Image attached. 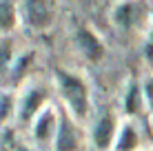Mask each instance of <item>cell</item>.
Wrapping results in <instances>:
<instances>
[{
    "mask_svg": "<svg viewBox=\"0 0 153 151\" xmlns=\"http://www.w3.org/2000/svg\"><path fill=\"white\" fill-rule=\"evenodd\" d=\"M56 78L60 82V91L62 98H65L67 107L73 111L76 118H84L89 113V91L84 80H80L78 76H71L67 71H56Z\"/></svg>",
    "mask_w": 153,
    "mask_h": 151,
    "instance_id": "cell-1",
    "label": "cell"
},
{
    "mask_svg": "<svg viewBox=\"0 0 153 151\" xmlns=\"http://www.w3.org/2000/svg\"><path fill=\"white\" fill-rule=\"evenodd\" d=\"M80 147V131L69 118V113L62 111L56 129V151H78Z\"/></svg>",
    "mask_w": 153,
    "mask_h": 151,
    "instance_id": "cell-2",
    "label": "cell"
},
{
    "mask_svg": "<svg viewBox=\"0 0 153 151\" xmlns=\"http://www.w3.org/2000/svg\"><path fill=\"white\" fill-rule=\"evenodd\" d=\"M113 136H115V116L111 111H107L98 120L96 129H93V144H96V149L107 151L113 142Z\"/></svg>",
    "mask_w": 153,
    "mask_h": 151,
    "instance_id": "cell-3",
    "label": "cell"
},
{
    "mask_svg": "<svg viewBox=\"0 0 153 151\" xmlns=\"http://www.w3.org/2000/svg\"><path fill=\"white\" fill-rule=\"evenodd\" d=\"M27 20L33 27H45L51 20V2L49 0H27Z\"/></svg>",
    "mask_w": 153,
    "mask_h": 151,
    "instance_id": "cell-4",
    "label": "cell"
},
{
    "mask_svg": "<svg viewBox=\"0 0 153 151\" xmlns=\"http://www.w3.org/2000/svg\"><path fill=\"white\" fill-rule=\"evenodd\" d=\"M53 129H56L53 109H51V107H45V109L38 113V120H36V124H33V136L38 138L40 142H45V140H51V136H56Z\"/></svg>",
    "mask_w": 153,
    "mask_h": 151,
    "instance_id": "cell-5",
    "label": "cell"
},
{
    "mask_svg": "<svg viewBox=\"0 0 153 151\" xmlns=\"http://www.w3.org/2000/svg\"><path fill=\"white\" fill-rule=\"evenodd\" d=\"M42 102H45V91L40 89H31L25 100L20 102V120H31L36 111H42Z\"/></svg>",
    "mask_w": 153,
    "mask_h": 151,
    "instance_id": "cell-6",
    "label": "cell"
},
{
    "mask_svg": "<svg viewBox=\"0 0 153 151\" xmlns=\"http://www.w3.org/2000/svg\"><path fill=\"white\" fill-rule=\"evenodd\" d=\"M78 45H80V49L84 51L87 58H91V60L102 58V45L98 42V38L91 33V31H87V29L78 31Z\"/></svg>",
    "mask_w": 153,
    "mask_h": 151,
    "instance_id": "cell-7",
    "label": "cell"
},
{
    "mask_svg": "<svg viewBox=\"0 0 153 151\" xmlns=\"http://www.w3.org/2000/svg\"><path fill=\"white\" fill-rule=\"evenodd\" d=\"M124 109H126V113H129V116H135V113H140V109H142V91L138 89V85H135V82L129 87Z\"/></svg>",
    "mask_w": 153,
    "mask_h": 151,
    "instance_id": "cell-8",
    "label": "cell"
},
{
    "mask_svg": "<svg viewBox=\"0 0 153 151\" xmlns=\"http://www.w3.org/2000/svg\"><path fill=\"white\" fill-rule=\"evenodd\" d=\"M138 147V136H135L133 127H126L122 129V133H120V140H118V151H133Z\"/></svg>",
    "mask_w": 153,
    "mask_h": 151,
    "instance_id": "cell-9",
    "label": "cell"
},
{
    "mask_svg": "<svg viewBox=\"0 0 153 151\" xmlns=\"http://www.w3.org/2000/svg\"><path fill=\"white\" fill-rule=\"evenodd\" d=\"M0 151H31V149L22 142V140L16 138L13 131H7L2 136V140H0Z\"/></svg>",
    "mask_w": 153,
    "mask_h": 151,
    "instance_id": "cell-10",
    "label": "cell"
},
{
    "mask_svg": "<svg viewBox=\"0 0 153 151\" xmlns=\"http://www.w3.org/2000/svg\"><path fill=\"white\" fill-rule=\"evenodd\" d=\"M9 62H11V42L0 40V82L9 74Z\"/></svg>",
    "mask_w": 153,
    "mask_h": 151,
    "instance_id": "cell-11",
    "label": "cell"
},
{
    "mask_svg": "<svg viewBox=\"0 0 153 151\" xmlns=\"http://www.w3.org/2000/svg\"><path fill=\"white\" fill-rule=\"evenodd\" d=\"M13 20H16V16H13V4L7 2V0H2V2H0V29L13 27Z\"/></svg>",
    "mask_w": 153,
    "mask_h": 151,
    "instance_id": "cell-12",
    "label": "cell"
},
{
    "mask_svg": "<svg viewBox=\"0 0 153 151\" xmlns=\"http://www.w3.org/2000/svg\"><path fill=\"white\" fill-rule=\"evenodd\" d=\"M131 11H133V4H122V7L115 11V20H118L120 25H124V27H129V25L133 22V16H131Z\"/></svg>",
    "mask_w": 153,
    "mask_h": 151,
    "instance_id": "cell-13",
    "label": "cell"
},
{
    "mask_svg": "<svg viewBox=\"0 0 153 151\" xmlns=\"http://www.w3.org/2000/svg\"><path fill=\"white\" fill-rule=\"evenodd\" d=\"M144 98H146V105H149V109L153 111V78H149V80L144 82Z\"/></svg>",
    "mask_w": 153,
    "mask_h": 151,
    "instance_id": "cell-14",
    "label": "cell"
},
{
    "mask_svg": "<svg viewBox=\"0 0 153 151\" xmlns=\"http://www.w3.org/2000/svg\"><path fill=\"white\" fill-rule=\"evenodd\" d=\"M146 58L153 60V38L149 40V45H146Z\"/></svg>",
    "mask_w": 153,
    "mask_h": 151,
    "instance_id": "cell-15",
    "label": "cell"
}]
</instances>
